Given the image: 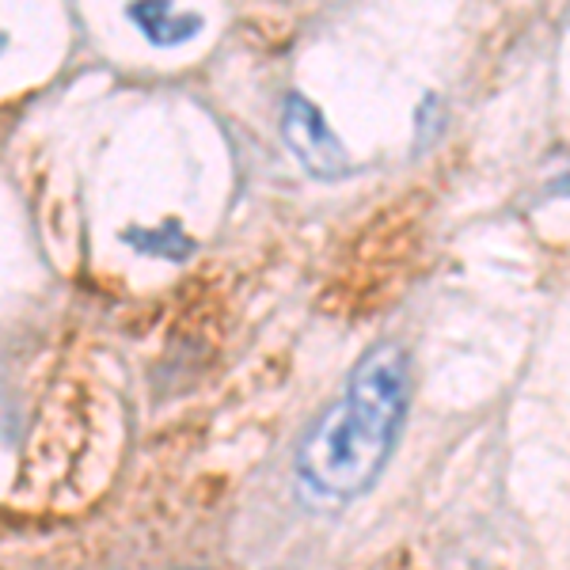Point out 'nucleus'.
Instances as JSON below:
<instances>
[{
  "label": "nucleus",
  "instance_id": "nucleus-4",
  "mask_svg": "<svg viewBox=\"0 0 570 570\" xmlns=\"http://www.w3.org/2000/svg\"><path fill=\"white\" fill-rule=\"evenodd\" d=\"M122 240L137 247L141 255H156V259H187L190 255V236L179 228V220H164L153 228H126Z\"/></svg>",
  "mask_w": 570,
  "mask_h": 570
},
{
  "label": "nucleus",
  "instance_id": "nucleus-1",
  "mask_svg": "<svg viewBox=\"0 0 570 570\" xmlns=\"http://www.w3.org/2000/svg\"><path fill=\"white\" fill-rule=\"evenodd\" d=\"M407 400V357L392 343L373 346L297 453V480L312 499L343 505L370 491L400 438Z\"/></svg>",
  "mask_w": 570,
  "mask_h": 570
},
{
  "label": "nucleus",
  "instance_id": "nucleus-2",
  "mask_svg": "<svg viewBox=\"0 0 570 570\" xmlns=\"http://www.w3.org/2000/svg\"><path fill=\"white\" fill-rule=\"evenodd\" d=\"M282 137L293 149L301 164L320 179H338L351 171V156H346L343 141L331 134L324 110L312 104L301 91H289L282 107Z\"/></svg>",
  "mask_w": 570,
  "mask_h": 570
},
{
  "label": "nucleus",
  "instance_id": "nucleus-3",
  "mask_svg": "<svg viewBox=\"0 0 570 570\" xmlns=\"http://www.w3.org/2000/svg\"><path fill=\"white\" fill-rule=\"evenodd\" d=\"M126 16H130V23L137 31H141L153 46H160V50L164 46L190 42L202 27H206L198 12H176L171 0H130V4H126Z\"/></svg>",
  "mask_w": 570,
  "mask_h": 570
}]
</instances>
